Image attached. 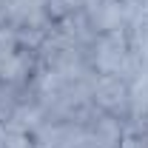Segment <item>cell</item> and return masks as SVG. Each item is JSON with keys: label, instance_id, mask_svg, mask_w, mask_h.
I'll use <instances>...</instances> for the list:
<instances>
[{"label": "cell", "instance_id": "3957f363", "mask_svg": "<svg viewBox=\"0 0 148 148\" xmlns=\"http://www.w3.org/2000/svg\"><path fill=\"white\" fill-rule=\"evenodd\" d=\"M88 23L94 34H108V32H123L131 23V12L125 0H97L91 9H86Z\"/></svg>", "mask_w": 148, "mask_h": 148}, {"label": "cell", "instance_id": "6da1fadb", "mask_svg": "<svg viewBox=\"0 0 148 148\" xmlns=\"http://www.w3.org/2000/svg\"><path fill=\"white\" fill-rule=\"evenodd\" d=\"M91 69H94V74H114V77H123L128 83L137 77V60L131 54L128 29L94 37V43H91Z\"/></svg>", "mask_w": 148, "mask_h": 148}, {"label": "cell", "instance_id": "7a4b0ae2", "mask_svg": "<svg viewBox=\"0 0 148 148\" xmlns=\"http://www.w3.org/2000/svg\"><path fill=\"white\" fill-rule=\"evenodd\" d=\"M88 91H91V103H94L97 111L111 114L117 120L131 117V86H128V80L114 77V74H94L91 83H88Z\"/></svg>", "mask_w": 148, "mask_h": 148}, {"label": "cell", "instance_id": "277c9868", "mask_svg": "<svg viewBox=\"0 0 148 148\" xmlns=\"http://www.w3.org/2000/svg\"><path fill=\"white\" fill-rule=\"evenodd\" d=\"M86 134H88L86 148H120V143H123L120 120L111 114H103V111H97L86 123Z\"/></svg>", "mask_w": 148, "mask_h": 148}]
</instances>
